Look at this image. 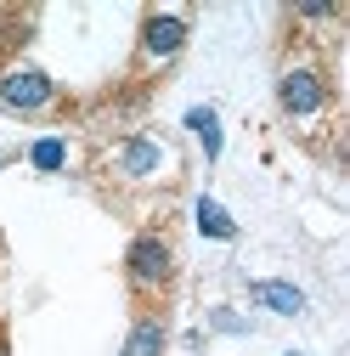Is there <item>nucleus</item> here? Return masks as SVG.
<instances>
[{
  "instance_id": "4",
  "label": "nucleus",
  "mask_w": 350,
  "mask_h": 356,
  "mask_svg": "<svg viewBox=\"0 0 350 356\" xmlns=\"http://www.w3.org/2000/svg\"><path fill=\"white\" fill-rule=\"evenodd\" d=\"M181 46H187V17H175V12L142 17V63H169Z\"/></svg>"
},
{
  "instance_id": "12",
  "label": "nucleus",
  "mask_w": 350,
  "mask_h": 356,
  "mask_svg": "<svg viewBox=\"0 0 350 356\" xmlns=\"http://www.w3.org/2000/svg\"><path fill=\"white\" fill-rule=\"evenodd\" d=\"M0 356H6V328H0Z\"/></svg>"
},
{
  "instance_id": "8",
  "label": "nucleus",
  "mask_w": 350,
  "mask_h": 356,
  "mask_svg": "<svg viewBox=\"0 0 350 356\" xmlns=\"http://www.w3.org/2000/svg\"><path fill=\"white\" fill-rule=\"evenodd\" d=\"M124 356H164V323L158 317H142L124 339Z\"/></svg>"
},
{
  "instance_id": "6",
  "label": "nucleus",
  "mask_w": 350,
  "mask_h": 356,
  "mask_svg": "<svg viewBox=\"0 0 350 356\" xmlns=\"http://www.w3.org/2000/svg\"><path fill=\"white\" fill-rule=\"evenodd\" d=\"M249 300L277 311V317H299V311H305V294L294 283H249Z\"/></svg>"
},
{
  "instance_id": "11",
  "label": "nucleus",
  "mask_w": 350,
  "mask_h": 356,
  "mask_svg": "<svg viewBox=\"0 0 350 356\" xmlns=\"http://www.w3.org/2000/svg\"><path fill=\"white\" fill-rule=\"evenodd\" d=\"M215 328H226V334H243L249 323H243V317H232V311H215Z\"/></svg>"
},
{
  "instance_id": "3",
  "label": "nucleus",
  "mask_w": 350,
  "mask_h": 356,
  "mask_svg": "<svg viewBox=\"0 0 350 356\" xmlns=\"http://www.w3.org/2000/svg\"><path fill=\"white\" fill-rule=\"evenodd\" d=\"M51 102H57V85L40 74V68H6V74H0V108L40 113V108H51Z\"/></svg>"
},
{
  "instance_id": "7",
  "label": "nucleus",
  "mask_w": 350,
  "mask_h": 356,
  "mask_svg": "<svg viewBox=\"0 0 350 356\" xmlns=\"http://www.w3.org/2000/svg\"><path fill=\"white\" fill-rule=\"evenodd\" d=\"M198 232H203V238L232 243V238H238V220H232L221 204H215V198H198Z\"/></svg>"
},
{
  "instance_id": "10",
  "label": "nucleus",
  "mask_w": 350,
  "mask_h": 356,
  "mask_svg": "<svg viewBox=\"0 0 350 356\" xmlns=\"http://www.w3.org/2000/svg\"><path fill=\"white\" fill-rule=\"evenodd\" d=\"M28 164H34V170H62V164H68V142H62V136L34 142V147H28Z\"/></svg>"
},
{
  "instance_id": "9",
  "label": "nucleus",
  "mask_w": 350,
  "mask_h": 356,
  "mask_svg": "<svg viewBox=\"0 0 350 356\" xmlns=\"http://www.w3.org/2000/svg\"><path fill=\"white\" fill-rule=\"evenodd\" d=\"M187 130L203 142L209 159H221V119H215V108H192V113H187Z\"/></svg>"
},
{
  "instance_id": "5",
  "label": "nucleus",
  "mask_w": 350,
  "mask_h": 356,
  "mask_svg": "<svg viewBox=\"0 0 350 356\" xmlns=\"http://www.w3.org/2000/svg\"><path fill=\"white\" fill-rule=\"evenodd\" d=\"M113 170L124 175V181H153V175L169 170V153L158 142H147V136H130V142L113 147Z\"/></svg>"
},
{
  "instance_id": "2",
  "label": "nucleus",
  "mask_w": 350,
  "mask_h": 356,
  "mask_svg": "<svg viewBox=\"0 0 350 356\" xmlns=\"http://www.w3.org/2000/svg\"><path fill=\"white\" fill-rule=\"evenodd\" d=\"M277 102H283V113H294V119H311V113L328 108V79H322L311 63H294V68L277 79Z\"/></svg>"
},
{
  "instance_id": "1",
  "label": "nucleus",
  "mask_w": 350,
  "mask_h": 356,
  "mask_svg": "<svg viewBox=\"0 0 350 356\" xmlns=\"http://www.w3.org/2000/svg\"><path fill=\"white\" fill-rule=\"evenodd\" d=\"M124 272H130V283H136V289H164V283L175 277V249H169V238L142 232L136 243L124 249Z\"/></svg>"
}]
</instances>
